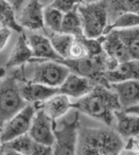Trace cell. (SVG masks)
I'll return each instance as SVG.
<instances>
[{
  "instance_id": "cell-19",
  "label": "cell",
  "mask_w": 139,
  "mask_h": 155,
  "mask_svg": "<svg viewBox=\"0 0 139 155\" xmlns=\"http://www.w3.org/2000/svg\"><path fill=\"white\" fill-rule=\"evenodd\" d=\"M33 56V51L31 48H30L28 39L26 35L22 32L10 54L6 67L12 68L22 65L27 63V61L31 60Z\"/></svg>"
},
{
  "instance_id": "cell-1",
  "label": "cell",
  "mask_w": 139,
  "mask_h": 155,
  "mask_svg": "<svg viewBox=\"0 0 139 155\" xmlns=\"http://www.w3.org/2000/svg\"><path fill=\"white\" fill-rule=\"evenodd\" d=\"M72 107L109 127L115 121V113L122 110L117 93L102 84H96L87 95L72 103Z\"/></svg>"
},
{
  "instance_id": "cell-8",
  "label": "cell",
  "mask_w": 139,
  "mask_h": 155,
  "mask_svg": "<svg viewBox=\"0 0 139 155\" xmlns=\"http://www.w3.org/2000/svg\"><path fill=\"white\" fill-rule=\"evenodd\" d=\"M70 72V69L64 64L57 61L45 60L34 67L31 81L52 87H60Z\"/></svg>"
},
{
  "instance_id": "cell-10",
  "label": "cell",
  "mask_w": 139,
  "mask_h": 155,
  "mask_svg": "<svg viewBox=\"0 0 139 155\" xmlns=\"http://www.w3.org/2000/svg\"><path fill=\"white\" fill-rule=\"evenodd\" d=\"M3 147L14 150L18 155H46L53 154V147L36 142L28 134H23L12 141L2 143Z\"/></svg>"
},
{
  "instance_id": "cell-24",
  "label": "cell",
  "mask_w": 139,
  "mask_h": 155,
  "mask_svg": "<svg viewBox=\"0 0 139 155\" xmlns=\"http://www.w3.org/2000/svg\"><path fill=\"white\" fill-rule=\"evenodd\" d=\"M14 8L7 0H0V24L18 33L23 32V27L15 19Z\"/></svg>"
},
{
  "instance_id": "cell-3",
  "label": "cell",
  "mask_w": 139,
  "mask_h": 155,
  "mask_svg": "<svg viewBox=\"0 0 139 155\" xmlns=\"http://www.w3.org/2000/svg\"><path fill=\"white\" fill-rule=\"evenodd\" d=\"M107 59L108 56L104 51L97 56H86L81 59L67 58L57 61L66 65L71 72L86 77L96 84H102L107 87H111L104 76L108 70Z\"/></svg>"
},
{
  "instance_id": "cell-6",
  "label": "cell",
  "mask_w": 139,
  "mask_h": 155,
  "mask_svg": "<svg viewBox=\"0 0 139 155\" xmlns=\"http://www.w3.org/2000/svg\"><path fill=\"white\" fill-rule=\"evenodd\" d=\"M79 113L77 112L73 121H61V127L57 129L54 124L55 143L53 146V154L56 155H73L77 154V143L79 135Z\"/></svg>"
},
{
  "instance_id": "cell-33",
  "label": "cell",
  "mask_w": 139,
  "mask_h": 155,
  "mask_svg": "<svg viewBox=\"0 0 139 155\" xmlns=\"http://www.w3.org/2000/svg\"><path fill=\"white\" fill-rule=\"evenodd\" d=\"M7 1L12 5L15 11H18L20 9L21 5L23 4V1H24V0H7Z\"/></svg>"
},
{
  "instance_id": "cell-17",
  "label": "cell",
  "mask_w": 139,
  "mask_h": 155,
  "mask_svg": "<svg viewBox=\"0 0 139 155\" xmlns=\"http://www.w3.org/2000/svg\"><path fill=\"white\" fill-rule=\"evenodd\" d=\"M115 128L114 130L122 138L131 139L139 137V115L129 114L124 110L115 113Z\"/></svg>"
},
{
  "instance_id": "cell-36",
  "label": "cell",
  "mask_w": 139,
  "mask_h": 155,
  "mask_svg": "<svg viewBox=\"0 0 139 155\" xmlns=\"http://www.w3.org/2000/svg\"><path fill=\"white\" fill-rule=\"evenodd\" d=\"M4 74H5V70L3 68H0V79L4 76ZM0 129H1V127H0Z\"/></svg>"
},
{
  "instance_id": "cell-23",
  "label": "cell",
  "mask_w": 139,
  "mask_h": 155,
  "mask_svg": "<svg viewBox=\"0 0 139 155\" xmlns=\"http://www.w3.org/2000/svg\"><path fill=\"white\" fill-rule=\"evenodd\" d=\"M61 32L71 34L74 35L75 37H78L83 34L82 22L77 6L72 11L64 14Z\"/></svg>"
},
{
  "instance_id": "cell-32",
  "label": "cell",
  "mask_w": 139,
  "mask_h": 155,
  "mask_svg": "<svg viewBox=\"0 0 139 155\" xmlns=\"http://www.w3.org/2000/svg\"><path fill=\"white\" fill-rule=\"evenodd\" d=\"M125 150H133L134 152H139V137L129 139L128 145L125 146Z\"/></svg>"
},
{
  "instance_id": "cell-29",
  "label": "cell",
  "mask_w": 139,
  "mask_h": 155,
  "mask_svg": "<svg viewBox=\"0 0 139 155\" xmlns=\"http://www.w3.org/2000/svg\"><path fill=\"white\" fill-rule=\"evenodd\" d=\"M86 56L88 55H87L86 49L84 48L83 44L80 40L75 38L74 42L72 43L70 48H69L68 58L69 59H81Z\"/></svg>"
},
{
  "instance_id": "cell-5",
  "label": "cell",
  "mask_w": 139,
  "mask_h": 155,
  "mask_svg": "<svg viewBox=\"0 0 139 155\" xmlns=\"http://www.w3.org/2000/svg\"><path fill=\"white\" fill-rule=\"evenodd\" d=\"M27 103L14 77H8L0 81V127L25 108Z\"/></svg>"
},
{
  "instance_id": "cell-26",
  "label": "cell",
  "mask_w": 139,
  "mask_h": 155,
  "mask_svg": "<svg viewBox=\"0 0 139 155\" xmlns=\"http://www.w3.org/2000/svg\"><path fill=\"white\" fill-rule=\"evenodd\" d=\"M137 26H139V14L134 12H123L107 26L103 35L110 32L113 29L129 28Z\"/></svg>"
},
{
  "instance_id": "cell-30",
  "label": "cell",
  "mask_w": 139,
  "mask_h": 155,
  "mask_svg": "<svg viewBox=\"0 0 139 155\" xmlns=\"http://www.w3.org/2000/svg\"><path fill=\"white\" fill-rule=\"evenodd\" d=\"M78 4L79 3L77 0H53L50 6L61 11V12L66 13L72 11Z\"/></svg>"
},
{
  "instance_id": "cell-13",
  "label": "cell",
  "mask_w": 139,
  "mask_h": 155,
  "mask_svg": "<svg viewBox=\"0 0 139 155\" xmlns=\"http://www.w3.org/2000/svg\"><path fill=\"white\" fill-rule=\"evenodd\" d=\"M117 93L122 110H126L139 103V80H130L110 84Z\"/></svg>"
},
{
  "instance_id": "cell-31",
  "label": "cell",
  "mask_w": 139,
  "mask_h": 155,
  "mask_svg": "<svg viewBox=\"0 0 139 155\" xmlns=\"http://www.w3.org/2000/svg\"><path fill=\"white\" fill-rule=\"evenodd\" d=\"M11 29L12 28L8 27H2L0 28V51L5 48V45H7L8 41H9L12 35Z\"/></svg>"
},
{
  "instance_id": "cell-35",
  "label": "cell",
  "mask_w": 139,
  "mask_h": 155,
  "mask_svg": "<svg viewBox=\"0 0 139 155\" xmlns=\"http://www.w3.org/2000/svg\"><path fill=\"white\" fill-rule=\"evenodd\" d=\"M78 3H93V2H98L100 1V0H77Z\"/></svg>"
},
{
  "instance_id": "cell-7",
  "label": "cell",
  "mask_w": 139,
  "mask_h": 155,
  "mask_svg": "<svg viewBox=\"0 0 139 155\" xmlns=\"http://www.w3.org/2000/svg\"><path fill=\"white\" fill-rule=\"evenodd\" d=\"M35 112V105L28 104L12 118L7 120L0 129L1 143L12 141L23 134H28L31 126Z\"/></svg>"
},
{
  "instance_id": "cell-22",
  "label": "cell",
  "mask_w": 139,
  "mask_h": 155,
  "mask_svg": "<svg viewBox=\"0 0 139 155\" xmlns=\"http://www.w3.org/2000/svg\"><path fill=\"white\" fill-rule=\"evenodd\" d=\"M130 53L131 58L139 60V26L117 29Z\"/></svg>"
},
{
  "instance_id": "cell-20",
  "label": "cell",
  "mask_w": 139,
  "mask_h": 155,
  "mask_svg": "<svg viewBox=\"0 0 139 155\" xmlns=\"http://www.w3.org/2000/svg\"><path fill=\"white\" fill-rule=\"evenodd\" d=\"M35 106L42 107L53 120H56L65 114L69 109L72 108V103L67 95L58 93L43 103H35Z\"/></svg>"
},
{
  "instance_id": "cell-37",
  "label": "cell",
  "mask_w": 139,
  "mask_h": 155,
  "mask_svg": "<svg viewBox=\"0 0 139 155\" xmlns=\"http://www.w3.org/2000/svg\"><path fill=\"white\" fill-rule=\"evenodd\" d=\"M1 144H2V143H1V140H0V147H1Z\"/></svg>"
},
{
  "instance_id": "cell-14",
  "label": "cell",
  "mask_w": 139,
  "mask_h": 155,
  "mask_svg": "<svg viewBox=\"0 0 139 155\" xmlns=\"http://www.w3.org/2000/svg\"><path fill=\"white\" fill-rule=\"evenodd\" d=\"M43 4L39 0H30L22 10L18 23L28 29H41L44 28V10Z\"/></svg>"
},
{
  "instance_id": "cell-4",
  "label": "cell",
  "mask_w": 139,
  "mask_h": 155,
  "mask_svg": "<svg viewBox=\"0 0 139 155\" xmlns=\"http://www.w3.org/2000/svg\"><path fill=\"white\" fill-rule=\"evenodd\" d=\"M81 15L83 34L88 38H99L109 24L107 6L104 0L77 5Z\"/></svg>"
},
{
  "instance_id": "cell-27",
  "label": "cell",
  "mask_w": 139,
  "mask_h": 155,
  "mask_svg": "<svg viewBox=\"0 0 139 155\" xmlns=\"http://www.w3.org/2000/svg\"><path fill=\"white\" fill-rule=\"evenodd\" d=\"M64 14V12H61V11L51 6L45 8L44 10L45 25L49 28L53 32H61Z\"/></svg>"
},
{
  "instance_id": "cell-28",
  "label": "cell",
  "mask_w": 139,
  "mask_h": 155,
  "mask_svg": "<svg viewBox=\"0 0 139 155\" xmlns=\"http://www.w3.org/2000/svg\"><path fill=\"white\" fill-rule=\"evenodd\" d=\"M75 38L83 44L88 56H97L104 52L101 41H100L99 38H88L84 34Z\"/></svg>"
},
{
  "instance_id": "cell-12",
  "label": "cell",
  "mask_w": 139,
  "mask_h": 155,
  "mask_svg": "<svg viewBox=\"0 0 139 155\" xmlns=\"http://www.w3.org/2000/svg\"><path fill=\"white\" fill-rule=\"evenodd\" d=\"M100 38L103 49L110 58H113L119 64L132 59L117 29L111 30L107 34L99 37V39Z\"/></svg>"
},
{
  "instance_id": "cell-15",
  "label": "cell",
  "mask_w": 139,
  "mask_h": 155,
  "mask_svg": "<svg viewBox=\"0 0 139 155\" xmlns=\"http://www.w3.org/2000/svg\"><path fill=\"white\" fill-rule=\"evenodd\" d=\"M104 76L110 84L130 80H139V60L131 59L120 63L112 70L106 71Z\"/></svg>"
},
{
  "instance_id": "cell-16",
  "label": "cell",
  "mask_w": 139,
  "mask_h": 155,
  "mask_svg": "<svg viewBox=\"0 0 139 155\" xmlns=\"http://www.w3.org/2000/svg\"><path fill=\"white\" fill-rule=\"evenodd\" d=\"M59 93V87L30 81L21 85V94L28 102L43 103Z\"/></svg>"
},
{
  "instance_id": "cell-11",
  "label": "cell",
  "mask_w": 139,
  "mask_h": 155,
  "mask_svg": "<svg viewBox=\"0 0 139 155\" xmlns=\"http://www.w3.org/2000/svg\"><path fill=\"white\" fill-rule=\"evenodd\" d=\"M96 83L90 79L76 73L70 72L63 84L59 87V93L75 98H80L87 95L94 88Z\"/></svg>"
},
{
  "instance_id": "cell-25",
  "label": "cell",
  "mask_w": 139,
  "mask_h": 155,
  "mask_svg": "<svg viewBox=\"0 0 139 155\" xmlns=\"http://www.w3.org/2000/svg\"><path fill=\"white\" fill-rule=\"evenodd\" d=\"M49 39L56 52L63 59H67L68 51L75 40V36L64 32H54L50 35Z\"/></svg>"
},
{
  "instance_id": "cell-9",
  "label": "cell",
  "mask_w": 139,
  "mask_h": 155,
  "mask_svg": "<svg viewBox=\"0 0 139 155\" xmlns=\"http://www.w3.org/2000/svg\"><path fill=\"white\" fill-rule=\"evenodd\" d=\"M54 124L55 120H53L42 107H38L33 116L28 134L38 143L53 147L55 143L53 131Z\"/></svg>"
},
{
  "instance_id": "cell-34",
  "label": "cell",
  "mask_w": 139,
  "mask_h": 155,
  "mask_svg": "<svg viewBox=\"0 0 139 155\" xmlns=\"http://www.w3.org/2000/svg\"><path fill=\"white\" fill-rule=\"evenodd\" d=\"M124 111L129 113V114H138L139 115V103L136 104V105H134L132 107H129L128 109H126Z\"/></svg>"
},
{
  "instance_id": "cell-21",
  "label": "cell",
  "mask_w": 139,
  "mask_h": 155,
  "mask_svg": "<svg viewBox=\"0 0 139 155\" xmlns=\"http://www.w3.org/2000/svg\"><path fill=\"white\" fill-rule=\"evenodd\" d=\"M104 1L107 6L109 24L123 12H134L139 14V0H104Z\"/></svg>"
},
{
  "instance_id": "cell-2",
  "label": "cell",
  "mask_w": 139,
  "mask_h": 155,
  "mask_svg": "<svg viewBox=\"0 0 139 155\" xmlns=\"http://www.w3.org/2000/svg\"><path fill=\"white\" fill-rule=\"evenodd\" d=\"M108 127L80 128L78 143H77V154H119L125 149L124 141L117 130Z\"/></svg>"
},
{
  "instance_id": "cell-18",
  "label": "cell",
  "mask_w": 139,
  "mask_h": 155,
  "mask_svg": "<svg viewBox=\"0 0 139 155\" xmlns=\"http://www.w3.org/2000/svg\"><path fill=\"white\" fill-rule=\"evenodd\" d=\"M28 41L33 51L34 57L51 61H60L63 59L54 49L49 38L40 34H30L28 37Z\"/></svg>"
}]
</instances>
